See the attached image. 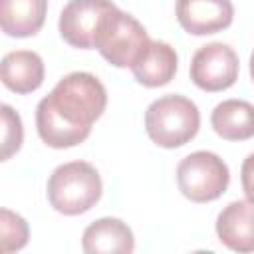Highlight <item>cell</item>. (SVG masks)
I'll return each mask as SVG.
<instances>
[{
    "label": "cell",
    "instance_id": "obj_5",
    "mask_svg": "<svg viewBox=\"0 0 254 254\" xmlns=\"http://www.w3.org/2000/svg\"><path fill=\"white\" fill-rule=\"evenodd\" d=\"M230 171L226 163L210 151H194L177 167L179 190L192 202H210L228 189Z\"/></svg>",
    "mask_w": 254,
    "mask_h": 254
},
{
    "label": "cell",
    "instance_id": "obj_18",
    "mask_svg": "<svg viewBox=\"0 0 254 254\" xmlns=\"http://www.w3.org/2000/svg\"><path fill=\"white\" fill-rule=\"evenodd\" d=\"M250 75H252V81H254V52L250 56Z\"/></svg>",
    "mask_w": 254,
    "mask_h": 254
},
{
    "label": "cell",
    "instance_id": "obj_8",
    "mask_svg": "<svg viewBox=\"0 0 254 254\" xmlns=\"http://www.w3.org/2000/svg\"><path fill=\"white\" fill-rule=\"evenodd\" d=\"M177 20L192 36H208L226 30L234 18L230 0H177Z\"/></svg>",
    "mask_w": 254,
    "mask_h": 254
},
{
    "label": "cell",
    "instance_id": "obj_9",
    "mask_svg": "<svg viewBox=\"0 0 254 254\" xmlns=\"http://www.w3.org/2000/svg\"><path fill=\"white\" fill-rule=\"evenodd\" d=\"M218 240L234 252H254V202L232 200L216 218Z\"/></svg>",
    "mask_w": 254,
    "mask_h": 254
},
{
    "label": "cell",
    "instance_id": "obj_12",
    "mask_svg": "<svg viewBox=\"0 0 254 254\" xmlns=\"http://www.w3.org/2000/svg\"><path fill=\"white\" fill-rule=\"evenodd\" d=\"M44 62L36 52L16 50L2 58V83L14 93H32L44 83Z\"/></svg>",
    "mask_w": 254,
    "mask_h": 254
},
{
    "label": "cell",
    "instance_id": "obj_13",
    "mask_svg": "<svg viewBox=\"0 0 254 254\" xmlns=\"http://www.w3.org/2000/svg\"><path fill=\"white\" fill-rule=\"evenodd\" d=\"M48 0H0V26L6 36L28 38L42 30Z\"/></svg>",
    "mask_w": 254,
    "mask_h": 254
},
{
    "label": "cell",
    "instance_id": "obj_17",
    "mask_svg": "<svg viewBox=\"0 0 254 254\" xmlns=\"http://www.w3.org/2000/svg\"><path fill=\"white\" fill-rule=\"evenodd\" d=\"M240 181H242V190L250 202H254V153H250L240 169Z\"/></svg>",
    "mask_w": 254,
    "mask_h": 254
},
{
    "label": "cell",
    "instance_id": "obj_1",
    "mask_svg": "<svg viewBox=\"0 0 254 254\" xmlns=\"http://www.w3.org/2000/svg\"><path fill=\"white\" fill-rule=\"evenodd\" d=\"M107 105L103 83L87 71H73L38 103L36 127L40 139L54 149H69L83 143L93 121Z\"/></svg>",
    "mask_w": 254,
    "mask_h": 254
},
{
    "label": "cell",
    "instance_id": "obj_10",
    "mask_svg": "<svg viewBox=\"0 0 254 254\" xmlns=\"http://www.w3.org/2000/svg\"><path fill=\"white\" fill-rule=\"evenodd\" d=\"M131 71L145 87L167 85L177 73V52L167 42L151 40L131 65Z\"/></svg>",
    "mask_w": 254,
    "mask_h": 254
},
{
    "label": "cell",
    "instance_id": "obj_14",
    "mask_svg": "<svg viewBox=\"0 0 254 254\" xmlns=\"http://www.w3.org/2000/svg\"><path fill=\"white\" fill-rule=\"evenodd\" d=\"M210 125L226 141H246L254 137V105L244 99H226L212 109Z\"/></svg>",
    "mask_w": 254,
    "mask_h": 254
},
{
    "label": "cell",
    "instance_id": "obj_4",
    "mask_svg": "<svg viewBox=\"0 0 254 254\" xmlns=\"http://www.w3.org/2000/svg\"><path fill=\"white\" fill-rule=\"evenodd\" d=\"M149 42L151 40L143 24L135 16L113 6L101 20L95 38V50L111 65L131 67Z\"/></svg>",
    "mask_w": 254,
    "mask_h": 254
},
{
    "label": "cell",
    "instance_id": "obj_16",
    "mask_svg": "<svg viewBox=\"0 0 254 254\" xmlns=\"http://www.w3.org/2000/svg\"><path fill=\"white\" fill-rule=\"evenodd\" d=\"M0 111H2V161H8L22 147L24 129L20 115L10 105L4 103Z\"/></svg>",
    "mask_w": 254,
    "mask_h": 254
},
{
    "label": "cell",
    "instance_id": "obj_11",
    "mask_svg": "<svg viewBox=\"0 0 254 254\" xmlns=\"http://www.w3.org/2000/svg\"><path fill=\"white\" fill-rule=\"evenodd\" d=\"M81 246L87 254H129L135 248V238L123 220L105 216L83 230Z\"/></svg>",
    "mask_w": 254,
    "mask_h": 254
},
{
    "label": "cell",
    "instance_id": "obj_7",
    "mask_svg": "<svg viewBox=\"0 0 254 254\" xmlns=\"http://www.w3.org/2000/svg\"><path fill=\"white\" fill-rule=\"evenodd\" d=\"M113 6L111 0H69L60 14L62 38L77 50L95 48L101 20Z\"/></svg>",
    "mask_w": 254,
    "mask_h": 254
},
{
    "label": "cell",
    "instance_id": "obj_15",
    "mask_svg": "<svg viewBox=\"0 0 254 254\" xmlns=\"http://www.w3.org/2000/svg\"><path fill=\"white\" fill-rule=\"evenodd\" d=\"M0 234H2V252L8 254V252H14V250H20L26 246L28 242V222L8 210V208H2L0 210Z\"/></svg>",
    "mask_w": 254,
    "mask_h": 254
},
{
    "label": "cell",
    "instance_id": "obj_3",
    "mask_svg": "<svg viewBox=\"0 0 254 254\" xmlns=\"http://www.w3.org/2000/svg\"><path fill=\"white\" fill-rule=\"evenodd\" d=\"M200 127V113L194 101L183 95H163L145 111V129L149 139L165 149L187 145Z\"/></svg>",
    "mask_w": 254,
    "mask_h": 254
},
{
    "label": "cell",
    "instance_id": "obj_2",
    "mask_svg": "<svg viewBox=\"0 0 254 254\" xmlns=\"http://www.w3.org/2000/svg\"><path fill=\"white\" fill-rule=\"evenodd\" d=\"M101 190L103 185L97 169L85 161L60 165L48 181V200L65 216L87 212L101 198Z\"/></svg>",
    "mask_w": 254,
    "mask_h": 254
},
{
    "label": "cell",
    "instance_id": "obj_6",
    "mask_svg": "<svg viewBox=\"0 0 254 254\" xmlns=\"http://www.w3.org/2000/svg\"><path fill=\"white\" fill-rule=\"evenodd\" d=\"M238 67L236 52L222 42H212L194 52L190 60V79L202 91H224L238 79Z\"/></svg>",
    "mask_w": 254,
    "mask_h": 254
}]
</instances>
